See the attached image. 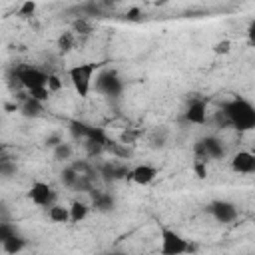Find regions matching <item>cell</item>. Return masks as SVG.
Instances as JSON below:
<instances>
[{"label": "cell", "mask_w": 255, "mask_h": 255, "mask_svg": "<svg viewBox=\"0 0 255 255\" xmlns=\"http://www.w3.org/2000/svg\"><path fill=\"white\" fill-rule=\"evenodd\" d=\"M223 116L227 124L241 131L255 128V108L251 106V102L243 98H233L231 102L223 104Z\"/></svg>", "instance_id": "1"}, {"label": "cell", "mask_w": 255, "mask_h": 255, "mask_svg": "<svg viewBox=\"0 0 255 255\" xmlns=\"http://www.w3.org/2000/svg\"><path fill=\"white\" fill-rule=\"evenodd\" d=\"M159 239H161L159 255H183V253L193 249V245L185 237H181L175 229H171L167 225L159 227Z\"/></svg>", "instance_id": "2"}, {"label": "cell", "mask_w": 255, "mask_h": 255, "mask_svg": "<svg viewBox=\"0 0 255 255\" xmlns=\"http://www.w3.org/2000/svg\"><path fill=\"white\" fill-rule=\"evenodd\" d=\"M96 72V64L92 62H86V64H76L68 70V76H70V82L76 90V94L80 98H88L90 94V88H92V76Z\"/></svg>", "instance_id": "3"}, {"label": "cell", "mask_w": 255, "mask_h": 255, "mask_svg": "<svg viewBox=\"0 0 255 255\" xmlns=\"http://www.w3.org/2000/svg\"><path fill=\"white\" fill-rule=\"evenodd\" d=\"M16 78L18 82L26 88V90H32V88H42L48 84V74H44L42 70L38 68H32V66H24L16 72Z\"/></svg>", "instance_id": "4"}, {"label": "cell", "mask_w": 255, "mask_h": 255, "mask_svg": "<svg viewBox=\"0 0 255 255\" xmlns=\"http://www.w3.org/2000/svg\"><path fill=\"white\" fill-rule=\"evenodd\" d=\"M28 197L32 199V203H36L40 207H50L56 201L54 189L48 183H44V181H34L32 187H30V191H28Z\"/></svg>", "instance_id": "5"}, {"label": "cell", "mask_w": 255, "mask_h": 255, "mask_svg": "<svg viewBox=\"0 0 255 255\" xmlns=\"http://www.w3.org/2000/svg\"><path fill=\"white\" fill-rule=\"evenodd\" d=\"M209 211H211V215H213L219 223H233V221L237 219V215H239L237 207H235L231 201H225V199H215V201H211Z\"/></svg>", "instance_id": "6"}, {"label": "cell", "mask_w": 255, "mask_h": 255, "mask_svg": "<svg viewBox=\"0 0 255 255\" xmlns=\"http://www.w3.org/2000/svg\"><path fill=\"white\" fill-rule=\"evenodd\" d=\"M197 153H201L205 157V161H207V157L209 159H219V157H223L225 147H223V143L217 137H205V139L199 141Z\"/></svg>", "instance_id": "7"}, {"label": "cell", "mask_w": 255, "mask_h": 255, "mask_svg": "<svg viewBox=\"0 0 255 255\" xmlns=\"http://www.w3.org/2000/svg\"><path fill=\"white\" fill-rule=\"evenodd\" d=\"M231 169L235 173H253L255 171V155L251 151H237L231 157Z\"/></svg>", "instance_id": "8"}, {"label": "cell", "mask_w": 255, "mask_h": 255, "mask_svg": "<svg viewBox=\"0 0 255 255\" xmlns=\"http://www.w3.org/2000/svg\"><path fill=\"white\" fill-rule=\"evenodd\" d=\"M155 177H157V167L147 165V163L135 165V167L129 171V179H131L133 183H137V185H149Z\"/></svg>", "instance_id": "9"}, {"label": "cell", "mask_w": 255, "mask_h": 255, "mask_svg": "<svg viewBox=\"0 0 255 255\" xmlns=\"http://www.w3.org/2000/svg\"><path fill=\"white\" fill-rule=\"evenodd\" d=\"M185 120L191 124H205L207 120V104L205 100H193L185 112Z\"/></svg>", "instance_id": "10"}, {"label": "cell", "mask_w": 255, "mask_h": 255, "mask_svg": "<svg viewBox=\"0 0 255 255\" xmlns=\"http://www.w3.org/2000/svg\"><path fill=\"white\" fill-rule=\"evenodd\" d=\"M42 112H44V104H40L32 98H24L20 104V114L26 118H38V116H42Z\"/></svg>", "instance_id": "11"}, {"label": "cell", "mask_w": 255, "mask_h": 255, "mask_svg": "<svg viewBox=\"0 0 255 255\" xmlns=\"http://www.w3.org/2000/svg\"><path fill=\"white\" fill-rule=\"evenodd\" d=\"M28 245V241H26V237H22V235H18V233H14V235H10L4 243H2V249L6 251V253H10V255H16V253H20L24 247Z\"/></svg>", "instance_id": "12"}, {"label": "cell", "mask_w": 255, "mask_h": 255, "mask_svg": "<svg viewBox=\"0 0 255 255\" xmlns=\"http://www.w3.org/2000/svg\"><path fill=\"white\" fill-rule=\"evenodd\" d=\"M68 211H70V223H80V221H84L88 217L90 207L84 201H72V205L68 207Z\"/></svg>", "instance_id": "13"}, {"label": "cell", "mask_w": 255, "mask_h": 255, "mask_svg": "<svg viewBox=\"0 0 255 255\" xmlns=\"http://www.w3.org/2000/svg\"><path fill=\"white\" fill-rule=\"evenodd\" d=\"M48 217H50V221H54V223H70V211H68V207L58 205V203L50 205Z\"/></svg>", "instance_id": "14"}, {"label": "cell", "mask_w": 255, "mask_h": 255, "mask_svg": "<svg viewBox=\"0 0 255 255\" xmlns=\"http://www.w3.org/2000/svg\"><path fill=\"white\" fill-rule=\"evenodd\" d=\"M52 155H54V159H56V161H68V159H72L74 149H72V145H70V143L60 141V143L52 149Z\"/></svg>", "instance_id": "15"}, {"label": "cell", "mask_w": 255, "mask_h": 255, "mask_svg": "<svg viewBox=\"0 0 255 255\" xmlns=\"http://www.w3.org/2000/svg\"><path fill=\"white\" fill-rule=\"evenodd\" d=\"M98 86H100V90H106L108 94H112V92H114V86H116V88H120V84H118V80H116V76H114L112 72L102 74V76H100Z\"/></svg>", "instance_id": "16"}, {"label": "cell", "mask_w": 255, "mask_h": 255, "mask_svg": "<svg viewBox=\"0 0 255 255\" xmlns=\"http://www.w3.org/2000/svg\"><path fill=\"white\" fill-rule=\"evenodd\" d=\"M60 179H62V183H64L66 187H76V183H78L80 175H78V173L72 169V165H68V167H64V169H62Z\"/></svg>", "instance_id": "17"}, {"label": "cell", "mask_w": 255, "mask_h": 255, "mask_svg": "<svg viewBox=\"0 0 255 255\" xmlns=\"http://www.w3.org/2000/svg\"><path fill=\"white\" fill-rule=\"evenodd\" d=\"M94 203L100 211H110L114 207V199L108 193H94Z\"/></svg>", "instance_id": "18"}, {"label": "cell", "mask_w": 255, "mask_h": 255, "mask_svg": "<svg viewBox=\"0 0 255 255\" xmlns=\"http://www.w3.org/2000/svg\"><path fill=\"white\" fill-rule=\"evenodd\" d=\"M28 98H32V100L44 104V102H48V98H50V90H48L46 86H42V88H32V90H28Z\"/></svg>", "instance_id": "19"}, {"label": "cell", "mask_w": 255, "mask_h": 255, "mask_svg": "<svg viewBox=\"0 0 255 255\" xmlns=\"http://www.w3.org/2000/svg\"><path fill=\"white\" fill-rule=\"evenodd\" d=\"M88 129H90V126H86V124H82V122H70V131H72V135L78 139H86V135H88Z\"/></svg>", "instance_id": "20"}, {"label": "cell", "mask_w": 255, "mask_h": 255, "mask_svg": "<svg viewBox=\"0 0 255 255\" xmlns=\"http://www.w3.org/2000/svg\"><path fill=\"white\" fill-rule=\"evenodd\" d=\"M16 173V163L10 159H0V175L4 177H12Z\"/></svg>", "instance_id": "21"}, {"label": "cell", "mask_w": 255, "mask_h": 255, "mask_svg": "<svg viewBox=\"0 0 255 255\" xmlns=\"http://www.w3.org/2000/svg\"><path fill=\"white\" fill-rule=\"evenodd\" d=\"M16 233V227L12 225V223H8V221H0V245L10 237V235H14Z\"/></svg>", "instance_id": "22"}, {"label": "cell", "mask_w": 255, "mask_h": 255, "mask_svg": "<svg viewBox=\"0 0 255 255\" xmlns=\"http://www.w3.org/2000/svg\"><path fill=\"white\" fill-rule=\"evenodd\" d=\"M72 46H74L72 34H62V36L58 38V48H60V52H70Z\"/></svg>", "instance_id": "23"}, {"label": "cell", "mask_w": 255, "mask_h": 255, "mask_svg": "<svg viewBox=\"0 0 255 255\" xmlns=\"http://www.w3.org/2000/svg\"><path fill=\"white\" fill-rule=\"evenodd\" d=\"M36 8H38V4H36L34 0H28V2H24V4L20 6V12H18V14H20L22 18H28V16H32V14L36 12Z\"/></svg>", "instance_id": "24"}, {"label": "cell", "mask_w": 255, "mask_h": 255, "mask_svg": "<svg viewBox=\"0 0 255 255\" xmlns=\"http://www.w3.org/2000/svg\"><path fill=\"white\" fill-rule=\"evenodd\" d=\"M46 88L50 90V94H52V92H60V90H62V80H60V76L48 74V84H46Z\"/></svg>", "instance_id": "25"}, {"label": "cell", "mask_w": 255, "mask_h": 255, "mask_svg": "<svg viewBox=\"0 0 255 255\" xmlns=\"http://www.w3.org/2000/svg\"><path fill=\"white\" fill-rule=\"evenodd\" d=\"M213 52H215L217 56L229 54V52H231V42H229V40H219V42H215V44H213Z\"/></svg>", "instance_id": "26"}, {"label": "cell", "mask_w": 255, "mask_h": 255, "mask_svg": "<svg viewBox=\"0 0 255 255\" xmlns=\"http://www.w3.org/2000/svg\"><path fill=\"white\" fill-rule=\"evenodd\" d=\"M84 141H86L84 147L88 149V155H98V153H102V149H104L102 143H98V141H94V139H84Z\"/></svg>", "instance_id": "27"}, {"label": "cell", "mask_w": 255, "mask_h": 255, "mask_svg": "<svg viewBox=\"0 0 255 255\" xmlns=\"http://www.w3.org/2000/svg\"><path fill=\"white\" fill-rule=\"evenodd\" d=\"M193 169H195V173H197V177H199V179H203V177L207 175V167H205V159H199V161H195V163H193Z\"/></svg>", "instance_id": "28"}, {"label": "cell", "mask_w": 255, "mask_h": 255, "mask_svg": "<svg viewBox=\"0 0 255 255\" xmlns=\"http://www.w3.org/2000/svg\"><path fill=\"white\" fill-rule=\"evenodd\" d=\"M60 141H62V139H60V135H52V137H48V139H46V145L54 149V147H56Z\"/></svg>", "instance_id": "29"}, {"label": "cell", "mask_w": 255, "mask_h": 255, "mask_svg": "<svg viewBox=\"0 0 255 255\" xmlns=\"http://www.w3.org/2000/svg\"><path fill=\"white\" fill-rule=\"evenodd\" d=\"M128 20H133V22L139 20V10H137V8H131V10L128 12Z\"/></svg>", "instance_id": "30"}, {"label": "cell", "mask_w": 255, "mask_h": 255, "mask_svg": "<svg viewBox=\"0 0 255 255\" xmlns=\"http://www.w3.org/2000/svg\"><path fill=\"white\" fill-rule=\"evenodd\" d=\"M106 255H122V253H106Z\"/></svg>", "instance_id": "31"}]
</instances>
